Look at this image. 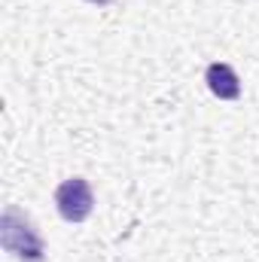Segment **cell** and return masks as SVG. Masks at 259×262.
I'll return each mask as SVG.
<instances>
[{"label":"cell","mask_w":259,"mask_h":262,"mask_svg":"<svg viewBox=\"0 0 259 262\" xmlns=\"http://www.w3.org/2000/svg\"><path fill=\"white\" fill-rule=\"evenodd\" d=\"M0 247L15 262H46V244L40 232L15 204H9L0 216Z\"/></svg>","instance_id":"6da1fadb"},{"label":"cell","mask_w":259,"mask_h":262,"mask_svg":"<svg viewBox=\"0 0 259 262\" xmlns=\"http://www.w3.org/2000/svg\"><path fill=\"white\" fill-rule=\"evenodd\" d=\"M55 207L64 223H85L95 210V195L85 177H67L55 189Z\"/></svg>","instance_id":"7a4b0ae2"},{"label":"cell","mask_w":259,"mask_h":262,"mask_svg":"<svg viewBox=\"0 0 259 262\" xmlns=\"http://www.w3.org/2000/svg\"><path fill=\"white\" fill-rule=\"evenodd\" d=\"M204 82H207L210 95L220 98V101H238V98H241V79H238V73L229 64H223V61L207 64Z\"/></svg>","instance_id":"3957f363"}]
</instances>
